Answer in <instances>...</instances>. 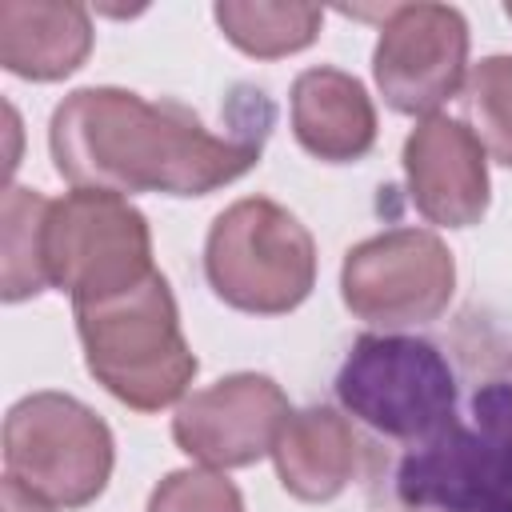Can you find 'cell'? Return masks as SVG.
<instances>
[{"mask_svg":"<svg viewBox=\"0 0 512 512\" xmlns=\"http://www.w3.org/2000/svg\"><path fill=\"white\" fill-rule=\"evenodd\" d=\"M272 104L244 88L232 120L212 132L188 104L144 100L124 88H80L48 128L56 172L84 192H168L204 196L244 176L268 140Z\"/></svg>","mask_w":512,"mask_h":512,"instance_id":"cell-1","label":"cell"},{"mask_svg":"<svg viewBox=\"0 0 512 512\" xmlns=\"http://www.w3.org/2000/svg\"><path fill=\"white\" fill-rule=\"evenodd\" d=\"M88 372L128 408L156 412L184 396L196 356L180 332L172 288L160 272L136 288L76 308Z\"/></svg>","mask_w":512,"mask_h":512,"instance_id":"cell-2","label":"cell"},{"mask_svg":"<svg viewBox=\"0 0 512 512\" xmlns=\"http://www.w3.org/2000/svg\"><path fill=\"white\" fill-rule=\"evenodd\" d=\"M396 496L436 512H512V384H480L464 416L416 444L396 468Z\"/></svg>","mask_w":512,"mask_h":512,"instance_id":"cell-3","label":"cell"},{"mask_svg":"<svg viewBox=\"0 0 512 512\" xmlns=\"http://www.w3.org/2000/svg\"><path fill=\"white\" fill-rule=\"evenodd\" d=\"M212 292L240 312H292L316 280V244L308 228L264 196L224 208L204 244Z\"/></svg>","mask_w":512,"mask_h":512,"instance_id":"cell-4","label":"cell"},{"mask_svg":"<svg viewBox=\"0 0 512 512\" xmlns=\"http://www.w3.org/2000/svg\"><path fill=\"white\" fill-rule=\"evenodd\" d=\"M336 396L368 428L412 448L456 420V376L448 360L412 336H360L340 364Z\"/></svg>","mask_w":512,"mask_h":512,"instance_id":"cell-5","label":"cell"},{"mask_svg":"<svg viewBox=\"0 0 512 512\" xmlns=\"http://www.w3.org/2000/svg\"><path fill=\"white\" fill-rule=\"evenodd\" d=\"M44 272L48 288L72 296V308L112 300L156 272L148 220L124 196L68 192L48 208Z\"/></svg>","mask_w":512,"mask_h":512,"instance_id":"cell-6","label":"cell"},{"mask_svg":"<svg viewBox=\"0 0 512 512\" xmlns=\"http://www.w3.org/2000/svg\"><path fill=\"white\" fill-rule=\"evenodd\" d=\"M4 464L16 484L60 508L96 500L112 472L108 424L64 392L24 396L4 420Z\"/></svg>","mask_w":512,"mask_h":512,"instance_id":"cell-7","label":"cell"},{"mask_svg":"<svg viewBox=\"0 0 512 512\" xmlns=\"http://www.w3.org/2000/svg\"><path fill=\"white\" fill-rule=\"evenodd\" d=\"M452 284V252L420 228H396L356 244L340 272L344 304L380 328L436 320L452 300Z\"/></svg>","mask_w":512,"mask_h":512,"instance_id":"cell-8","label":"cell"},{"mask_svg":"<svg viewBox=\"0 0 512 512\" xmlns=\"http://www.w3.org/2000/svg\"><path fill=\"white\" fill-rule=\"evenodd\" d=\"M468 24L448 4H392L376 44V84L396 112L420 116L464 84Z\"/></svg>","mask_w":512,"mask_h":512,"instance_id":"cell-9","label":"cell"},{"mask_svg":"<svg viewBox=\"0 0 512 512\" xmlns=\"http://www.w3.org/2000/svg\"><path fill=\"white\" fill-rule=\"evenodd\" d=\"M288 416V400L268 376L240 372L192 392L176 408L172 436L208 468H244L276 448Z\"/></svg>","mask_w":512,"mask_h":512,"instance_id":"cell-10","label":"cell"},{"mask_svg":"<svg viewBox=\"0 0 512 512\" xmlns=\"http://www.w3.org/2000/svg\"><path fill=\"white\" fill-rule=\"evenodd\" d=\"M408 196L444 228H468L488 208V160L476 132L448 116H424L404 140Z\"/></svg>","mask_w":512,"mask_h":512,"instance_id":"cell-11","label":"cell"},{"mask_svg":"<svg viewBox=\"0 0 512 512\" xmlns=\"http://www.w3.org/2000/svg\"><path fill=\"white\" fill-rule=\"evenodd\" d=\"M292 132L316 160H360L376 140V108L356 76L308 68L292 84Z\"/></svg>","mask_w":512,"mask_h":512,"instance_id":"cell-12","label":"cell"},{"mask_svg":"<svg viewBox=\"0 0 512 512\" xmlns=\"http://www.w3.org/2000/svg\"><path fill=\"white\" fill-rule=\"evenodd\" d=\"M92 24L80 4L4 0L0 4V64L24 80H60L84 64Z\"/></svg>","mask_w":512,"mask_h":512,"instance_id":"cell-13","label":"cell"},{"mask_svg":"<svg viewBox=\"0 0 512 512\" xmlns=\"http://www.w3.org/2000/svg\"><path fill=\"white\" fill-rule=\"evenodd\" d=\"M280 484L296 500H332L356 472V436L332 408L292 412L276 448Z\"/></svg>","mask_w":512,"mask_h":512,"instance_id":"cell-14","label":"cell"},{"mask_svg":"<svg viewBox=\"0 0 512 512\" xmlns=\"http://www.w3.org/2000/svg\"><path fill=\"white\" fill-rule=\"evenodd\" d=\"M324 12L316 4H244L224 0L216 4L220 32L248 56H288L316 40Z\"/></svg>","mask_w":512,"mask_h":512,"instance_id":"cell-15","label":"cell"},{"mask_svg":"<svg viewBox=\"0 0 512 512\" xmlns=\"http://www.w3.org/2000/svg\"><path fill=\"white\" fill-rule=\"evenodd\" d=\"M52 200L32 188H4L0 232H4V300H28L48 288L44 272V224Z\"/></svg>","mask_w":512,"mask_h":512,"instance_id":"cell-16","label":"cell"},{"mask_svg":"<svg viewBox=\"0 0 512 512\" xmlns=\"http://www.w3.org/2000/svg\"><path fill=\"white\" fill-rule=\"evenodd\" d=\"M464 104L472 116V132L500 164L512 168V56H488L472 68Z\"/></svg>","mask_w":512,"mask_h":512,"instance_id":"cell-17","label":"cell"},{"mask_svg":"<svg viewBox=\"0 0 512 512\" xmlns=\"http://www.w3.org/2000/svg\"><path fill=\"white\" fill-rule=\"evenodd\" d=\"M148 512H244V500L216 468H180L156 484Z\"/></svg>","mask_w":512,"mask_h":512,"instance_id":"cell-18","label":"cell"},{"mask_svg":"<svg viewBox=\"0 0 512 512\" xmlns=\"http://www.w3.org/2000/svg\"><path fill=\"white\" fill-rule=\"evenodd\" d=\"M0 512H52V508L36 492H28L12 476H4V484H0Z\"/></svg>","mask_w":512,"mask_h":512,"instance_id":"cell-19","label":"cell"},{"mask_svg":"<svg viewBox=\"0 0 512 512\" xmlns=\"http://www.w3.org/2000/svg\"><path fill=\"white\" fill-rule=\"evenodd\" d=\"M504 12H508V20H512V4H504Z\"/></svg>","mask_w":512,"mask_h":512,"instance_id":"cell-20","label":"cell"}]
</instances>
